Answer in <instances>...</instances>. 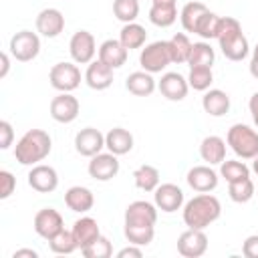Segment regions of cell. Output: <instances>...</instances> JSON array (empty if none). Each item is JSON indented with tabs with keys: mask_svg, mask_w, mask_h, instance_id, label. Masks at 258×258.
I'll return each instance as SVG.
<instances>
[{
	"mask_svg": "<svg viewBox=\"0 0 258 258\" xmlns=\"http://www.w3.org/2000/svg\"><path fill=\"white\" fill-rule=\"evenodd\" d=\"M81 252H83L85 258H109V256H113V244H111L109 238H105V236L101 234L95 242H91V244H89L87 248H83Z\"/></svg>",
	"mask_w": 258,
	"mask_h": 258,
	"instance_id": "obj_41",
	"label": "cell"
},
{
	"mask_svg": "<svg viewBox=\"0 0 258 258\" xmlns=\"http://www.w3.org/2000/svg\"><path fill=\"white\" fill-rule=\"evenodd\" d=\"M113 14L123 24L135 22L139 16V0H113Z\"/></svg>",
	"mask_w": 258,
	"mask_h": 258,
	"instance_id": "obj_40",
	"label": "cell"
},
{
	"mask_svg": "<svg viewBox=\"0 0 258 258\" xmlns=\"http://www.w3.org/2000/svg\"><path fill=\"white\" fill-rule=\"evenodd\" d=\"M48 248L54 254H73L79 248V244H77V240L73 236V230H64L62 228L54 238L48 240Z\"/></svg>",
	"mask_w": 258,
	"mask_h": 258,
	"instance_id": "obj_38",
	"label": "cell"
},
{
	"mask_svg": "<svg viewBox=\"0 0 258 258\" xmlns=\"http://www.w3.org/2000/svg\"><path fill=\"white\" fill-rule=\"evenodd\" d=\"M177 20V6H151L149 8V22L167 28Z\"/></svg>",
	"mask_w": 258,
	"mask_h": 258,
	"instance_id": "obj_39",
	"label": "cell"
},
{
	"mask_svg": "<svg viewBox=\"0 0 258 258\" xmlns=\"http://www.w3.org/2000/svg\"><path fill=\"white\" fill-rule=\"evenodd\" d=\"M12 139H14V129L10 121L2 119L0 121V149H8L12 145Z\"/></svg>",
	"mask_w": 258,
	"mask_h": 258,
	"instance_id": "obj_44",
	"label": "cell"
},
{
	"mask_svg": "<svg viewBox=\"0 0 258 258\" xmlns=\"http://www.w3.org/2000/svg\"><path fill=\"white\" fill-rule=\"evenodd\" d=\"M220 177H224L228 183H232V181L250 177V167L238 159H224L220 163Z\"/></svg>",
	"mask_w": 258,
	"mask_h": 258,
	"instance_id": "obj_34",
	"label": "cell"
},
{
	"mask_svg": "<svg viewBox=\"0 0 258 258\" xmlns=\"http://www.w3.org/2000/svg\"><path fill=\"white\" fill-rule=\"evenodd\" d=\"M226 141L218 135H208L200 143V157L208 165H220L226 159Z\"/></svg>",
	"mask_w": 258,
	"mask_h": 258,
	"instance_id": "obj_25",
	"label": "cell"
},
{
	"mask_svg": "<svg viewBox=\"0 0 258 258\" xmlns=\"http://www.w3.org/2000/svg\"><path fill=\"white\" fill-rule=\"evenodd\" d=\"M248 109H250L252 121H254V125H256V129H258V91L252 93V97H250V101H248Z\"/></svg>",
	"mask_w": 258,
	"mask_h": 258,
	"instance_id": "obj_47",
	"label": "cell"
},
{
	"mask_svg": "<svg viewBox=\"0 0 258 258\" xmlns=\"http://www.w3.org/2000/svg\"><path fill=\"white\" fill-rule=\"evenodd\" d=\"M64 30V16L58 8H42L36 16V32L44 38H56Z\"/></svg>",
	"mask_w": 258,
	"mask_h": 258,
	"instance_id": "obj_18",
	"label": "cell"
},
{
	"mask_svg": "<svg viewBox=\"0 0 258 258\" xmlns=\"http://www.w3.org/2000/svg\"><path fill=\"white\" fill-rule=\"evenodd\" d=\"M71 230H73V236H75V240H77V244H79L81 250L87 248L91 242H95L101 236L99 224L91 216H81L79 220H75V224H73Z\"/></svg>",
	"mask_w": 258,
	"mask_h": 258,
	"instance_id": "obj_24",
	"label": "cell"
},
{
	"mask_svg": "<svg viewBox=\"0 0 258 258\" xmlns=\"http://www.w3.org/2000/svg\"><path fill=\"white\" fill-rule=\"evenodd\" d=\"M32 228H34V232L40 238L50 240V238H54L64 228V220H62V216H60L58 210H54V208H42V210H38L34 214Z\"/></svg>",
	"mask_w": 258,
	"mask_h": 258,
	"instance_id": "obj_10",
	"label": "cell"
},
{
	"mask_svg": "<svg viewBox=\"0 0 258 258\" xmlns=\"http://www.w3.org/2000/svg\"><path fill=\"white\" fill-rule=\"evenodd\" d=\"M220 20H222V16H218L216 12L208 10V12H206V14L200 18V22H198V26H196V34H198V36H202L204 40L218 38Z\"/></svg>",
	"mask_w": 258,
	"mask_h": 258,
	"instance_id": "obj_37",
	"label": "cell"
},
{
	"mask_svg": "<svg viewBox=\"0 0 258 258\" xmlns=\"http://www.w3.org/2000/svg\"><path fill=\"white\" fill-rule=\"evenodd\" d=\"M157 89L167 101H183L187 97L189 83H187V77L175 71H169L161 75V79L157 81Z\"/></svg>",
	"mask_w": 258,
	"mask_h": 258,
	"instance_id": "obj_15",
	"label": "cell"
},
{
	"mask_svg": "<svg viewBox=\"0 0 258 258\" xmlns=\"http://www.w3.org/2000/svg\"><path fill=\"white\" fill-rule=\"evenodd\" d=\"M252 171H254V173L258 175V155H256V157L252 159Z\"/></svg>",
	"mask_w": 258,
	"mask_h": 258,
	"instance_id": "obj_52",
	"label": "cell"
},
{
	"mask_svg": "<svg viewBox=\"0 0 258 258\" xmlns=\"http://www.w3.org/2000/svg\"><path fill=\"white\" fill-rule=\"evenodd\" d=\"M119 167H121L119 165V155H115L111 151H101V153L91 157V161L87 165V171L97 181H109L119 173Z\"/></svg>",
	"mask_w": 258,
	"mask_h": 258,
	"instance_id": "obj_8",
	"label": "cell"
},
{
	"mask_svg": "<svg viewBox=\"0 0 258 258\" xmlns=\"http://www.w3.org/2000/svg\"><path fill=\"white\" fill-rule=\"evenodd\" d=\"M181 210H183V214H181L183 224L187 228H196V230H206L210 224H214L222 216V204L210 191L194 196L189 202L183 204Z\"/></svg>",
	"mask_w": 258,
	"mask_h": 258,
	"instance_id": "obj_1",
	"label": "cell"
},
{
	"mask_svg": "<svg viewBox=\"0 0 258 258\" xmlns=\"http://www.w3.org/2000/svg\"><path fill=\"white\" fill-rule=\"evenodd\" d=\"M50 117L56 121V123H73L77 117H79V111H81V103L75 95L71 93H58L56 97H52L50 101Z\"/></svg>",
	"mask_w": 258,
	"mask_h": 258,
	"instance_id": "obj_11",
	"label": "cell"
},
{
	"mask_svg": "<svg viewBox=\"0 0 258 258\" xmlns=\"http://www.w3.org/2000/svg\"><path fill=\"white\" fill-rule=\"evenodd\" d=\"M119 40L127 50L143 48L145 40H147V30L137 22H127V24H123V28L119 32Z\"/></svg>",
	"mask_w": 258,
	"mask_h": 258,
	"instance_id": "obj_27",
	"label": "cell"
},
{
	"mask_svg": "<svg viewBox=\"0 0 258 258\" xmlns=\"http://www.w3.org/2000/svg\"><path fill=\"white\" fill-rule=\"evenodd\" d=\"M151 6H177V0H151Z\"/></svg>",
	"mask_w": 258,
	"mask_h": 258,
	"instance_id": "obj_51",
	"label": "cell"
},
{
	"mask_svg": "<svg viewBox=\"0 0 258 258\" xmlns=\"http://www.w3.org/2000/svg\"><path fill=\"white\" fill-rule=\"evenodd\" d=\"M191 46L194 42L187 38L185 32H175L171 38H169V50H171V60L175 64H187L189 60V54H191Z\"/></svg>",
	"mask_w": 258,
	"mask_h": 258,
	"instance_id": "obj_30",
	"label": "cell"
},
{
	"mask_svg": "<svg viewBox=\"0 0 258 258\" xmlns=\"http://www.w3.org/2000/svg\"><path fill=\"white\" fill-rule=\"evenodd\" d=\"M208 250V236L204 230L187 228L177 238V252L183 258H200Z\"/></svg>",
	"mask_w": 258,
	"mask_h": 258,
	"instance_id": "obj_13",
	"label": "cell"
},
{
	"mask_svg": "<svg viewBox=\"0 0 258 258\" xmlns=\"http://www.w3.org/2000/svg\"><path fill=\"white\" fill-rule=\"evenodd\" d=\"M52 151V139L44 129H28L14 147V157L20 165H36Z\"/></svg>",
	"mask_w": 258,
	"mask_h": 258,
	"instance_id": "obj_2",
	"label": "cell"
},
{
	"mask_svg": "<svg viewBox=\"0 0 258 258\" xmlns=\"http://www.w3.org/2000/svg\"><path fill=\"white\" fill-rule=\"evenodd\" d=\"M97 54H99L97 58L103 60L105 64H109L111 69H121V67L127 62L129 50L121 44L119 38H107L105 42H101Z\"/></svg>",
	"mask_w": 258,
	"mask_h": 258,
	"instance_id": "obj_20",
	"label": "cell"
},
{
	"mask_svg": "<svg viewBox=\"0 0 258 258\" xmlns=\"http://www.w3.org/2000/svg\"><path fill=\"white\" fill-rule=\"evenodd\" d=\"M238 34H242V24H240V20L234 18V16H222V20H220V30H218V38H216V40H218L220 44H224V42L236 38Z\"/></svg>",
	"mask_w": 258,
	"mask_h": 258,
	"instance_id": "obj_42",
	"label": "cell"
},
{
	"mask_svg": "<svg viewBox=\"0 0 258 258\" xmlns=\"http://www.w3.org/2000/svg\"><path fill=\"white\" fill-rule=\"evenodd\" d=\"M187 83H189V89L206 93L214 83L212 67H191L187 75Z\"/></svg>",
	"mask_w": 258,
	"mask_h": 258,
	"instance_id": "obj_36",
	"label": "cell"
},
{
	"mask_svg": "<svg viewBox=\"0 0 258 258\" xmlns=\"http://www.w3.org/2000/svg\"><path fill=\"white\" fill-rule=\"evenodd\" d=\"M153 204L165 214H173L183 208V189L175 183H159L153 191Z\"/></svg>",
	"mask_w": 258,
	"mask_h": 258,
	"instance_id": "obj_12",
	"label": "cell"
},
{
	"mask_svg": "<svg viewBox=\"0 0 258 258\" xmlns=\"http://www.w3.org/2000/svg\"><path fill=\"white\" fill-rule=\"evenodd\" d=\"M141 256H143V250L141 246H135V244H129L117 252V258H141Z\"/></svg>",
	"mask_w": 258,
	"mask_h": 258,
	"instance_id": "obj_46",
	"label": "cell"
},
{
	"mask_svg": "<svg viewBox=\"0 0 258 258\" xmlns=\"http://www.w3.org/2000/svg\"><path fill=\"white\" fill-rule=\"evenodd\" d=\"M214 60H216V52H214L210 42H206V40L194 42L191 54H189V60H187L189 69L191 67H212Z\"/></svg>",
	"mask_w": 258,
	"mask_h": 258,
	"instance_id": "obj_32",
	"label": "cell"
},
{
	"mask_svg": "<svg viewBox=\"0 0 258 258\" xmlns=\"http://www.w3.org/2000/svg\"><path fill=\"white\" fill-rule=\"evenodd\" d=\"M230 95L222 89H208L202 97V107L210 117H224L230 111Z\"/></svg>",
	"mask_w": 258,
	"mask_h": 258,
	"instance_id": "obj_23",
	"label": "cell"
},
{
	"mask_svg": "<svg viewBox=\"0 0 258 258\" xmlns=\"http://www.w3.org/2000/svg\"><path fill=\"white\" fill-rule=\"evenodd\" d=\"M133 133L125 127H113L105 133V147L107 151L115 153V155H125L133 149Z\"/></svg>",
	"mask_w": 258,
	"mask_h": 258,
	"instance_id": "obj_22",
	"label": "cell"
},
{
	"mask_svg": "<svg viewBox=\"0 0 258 258\" xmlns=\"http://www.w3.org/2000/svg\"><path fill=\"white\" fill-rule=\"evenodd\" d=\"M133 181L141 191H155V187L159 185V169L155 165L143 163L133 171Z\"/></svg>",
	"mask_w": 258,
	"mask_h": 258,
	"instance_id": "obj_29",
	"label": "cell"
},
{
	"mask_svg": "<svg viewBox=\"0 0 258 258\" xmlns=\"http://www.w3.org/2000/svg\"><path fill=\"white\" fill-rule=\"evenodd\" d=\"M16 189V177L8 171L2 169L0 171V200H8Z\"/></svg>",
	"mask_w": 258,
	"mask_h": 258,
	"instance_id": "obj_43",
	"label": "cell"
},
{
	"mask_svg": "<svg viewBox=\"0 0 258 258\" xmlns=\"http://www.w3.org/2000/svg\"><path fill=\"white\" fill-rule=\"evenodd\" d=\"M125 89H127L131 95H135V97H149V95H153V91L157 89V81L153 79L151 73H147V71L141 69V71H135V73H131V75L127 77Z\"/></svg>",
	"mask_w": 258,
	"mask_h": 258,
	"instance_id": "obj_26",
	"label": "cell"
},
{
	"mask_svg": "<svg viewBox=\"0 0 258 258\" xmlns=\"http://www.w3.org/2000/svg\"><path fill=\"white\" fill-rule=\"evenodd\" d=\"M250 75L254 79H258V42L252 48V56H250Z\"/></svg>",
	"mask_w": 258,
	"mask_h": 258,
	"instance_id": "obj_48",
	"label": "cell"
},
{
	"mask_svg": "<svg viewBox=\"0 0 258 258\" xmlns=\"http://www.w3.org/2000/svg\"><path fill=\"white\" fill-rule=\"evenodd\" d=\"M220 48H222V54H224L228 60H232V62L244 60V58L248 56V52H250V44H248V38L244 36V32L238 34L236 38H232V40L220 44Z\"/></svg>",
	"mask_w": 258,
	"mask_h": 258,
	"instance_id": "obj_31",
	"label": "cell"
},
{
	"mask_svg": "<svg viewBox=\"0 0 258 258\" xmlns=\"http://www.w3.org/2000/svg\"><path fill=\"white\" fill-rule=\"evenodd\" d=\"M123 234L129 244L147 246L155 238V226H125L123 224Z\"/></svg>",
	"mask_w": 258,
	"mask_h": 258,
	"instance_id": "obj_35",
	"label": "cell"
},
{
	"mask_svg": "<svg viewBox=\"0 0 258 258\" xmlns=\"http://www.w3.org/2000/svg\"><path fill=\"white\" fill-rule=\"evenodd\" d=\"M208 10H210V8H208L204 2H198V0L183 4V8L179 10V20H181L183 30H185V32H194V34H196V26H198L200 18H202Z\"/></svg>",
	"mask_w": 258,
	"mask_h": 258,
	"instance_id": "obj_28",
	"label": "cell"
},
{
	"mask_svg": "<svg viewBox=\"0 0 258 258\" xmlns=\"http://www.w3.org/2000/svg\"><path fill=\"white\" fill-rule=\"evenodd\" d=\"M228 196L236 204H246L256 196V185H254V181L250 177L232 181V183H228Z\"/></svg>",
	"mask_w": 258,
	"mask_h": 258,
	"instance_id": "obj_33",
	"label": "cell"
},
{
	"mask_svg": "<svg viewBox=\"0 0 258 258\" xmlns=\"http://www.w3.org/2000/svg\"><path fill=\"white\" fill-rule=\"evenodd\" d=\"M226 143L240 159H254L258 155V131L246 123H234L226 133Z\"/></svg>",
	"mask_w": 258,
	"mask_h": 258,
	"instance_id": "obj_3",
	"label": "cell"
},
{
	"mask_svg": "<svg viewBox=\"0 0 258 258\" xmlns=\"http://www.w3.org/2000/svg\"><path fill=\"white\" fill-rule=\"evenodd\" d=\"M113 71L109 64H105L103 60H93L87 64L85 71V83L93 89V91H105L113 85Z\"/></svg>",
	"mask_w": 258,
	"mask_h": 258,
	"instance_id": "obj_19",
	"label": "cell"
},
{
	"mask_svg": "<svg viewBox=\"0 0 258 258\" xmlns=\"http://www.w3.org/2000/svg\"><path fill=\"white\" fill-rule=\"evenodd\" d=\"M185 181L187 185L198 191V194H206V191H214L218 187V181H220V173L212 169V165H194L187 175H185Z\"/></svg>",
	"mask_w": 258,
	"mask_h": 258,
	"instance_id": "obj_16",
	"label": "cell"
},
{
	"mask_svg": "<svg viewBox=\"0 0 258 258\" xmlns=\"http://www.w3.org/2000/svg\"><path fill=\"white\" fill-rule=\"evenodd\" d=\"M105 147V135L95 127H85L75 135V149L83 157H93Z\"/></svg>",
	"mask_w": 258,
	"mask_h": 258,
	"instance_id": "obj_17",
	"label": "cell"
},
{
	"mask_svg": "<svg viewBox=\"0 0 258 258\" xmlns=\"http://www.w3.org/2000/svg\"><path fill=\"white\" fill-rule=\"evenodd\" d=\"M242 254L246 258H258V234H252L242 244Z\"/></svg>",
	"mask_w": 258,
	"mask_h": 258,
	"instance_id": "obj_45",
	"label": "cell"
},
{
	"mask_svg": "<svg viewBox=\"0 0 258 258\" xmlns=\"http://www.w3.org/2000/svg\"><path fill=\"white\" fill-rule=\"evenodd\" d=\"M64 204L71 212H77V214H87L93 210L95 206V196L89 187L85 185H73L64 191Z\"/></svg>",
	"mask_w": 258,
	"mask_h": 258,
	"instance_id": "obj_21",
	"label": "cell"
},
{
	"mask_svg": "<svg viewBox=\"0 0 258 258\" xmlns=\"http://www.w3.org/2000/svg\"><path fill=\"white\" fill-rule=\"evenodd\" d=\"M171 50H169V40H155L145 44V48H141L139 52V64L143 71L155 75L165 71L171 64Z\"/></svg>",
	"mask_w": 258,
	"mask_h": 258,
	"instance_id": "obj_4",
	"label": "cell"
},
{
	"mask_svg": "<svg viewBox=\"0 0 258 258\" xmlns=\"http://www.w3.org/2000/svg\"><path fill=\"white\" fill-rule=\"evenodd\" d=\"M97 50L99 48H97L95 36L89 30H77L71 36V40H69V52H71L73 62H77V64H89V62H93Z\"/></svg>",
	"mask_w": 258,
	"mask_h": 258,
	"instance_id": "obj_7",
	"label": "cell"
},
{
	"mask_svg": "<svg viewBox=\"0 0 258 258\" xmlns=\"http://www.w3.org/2000/svg\"><path fill=\"white\" fill-rule=\"evenodd\" d=\"M157 206L147 200H135L125 208L123 224L125 226H155L157 222Z\"/></svg>",
	"mask_w": 258,
	"mask_h": 258,
	"instance_id": "obj_9",
	"label": "cell"
},
{
	"mask_svg": "<svg viewBox=\"0 0 258 258\" xmlns=\"http://www.w3.org/2000/svg\"><path fill=\"white\" fill-rule=\"evenodd\" d=\"M8 50H10V54H12L14 60H18V62H30L40 52V38L32 30H18L16 34H12L10 44H8Z\"/></svg>",
	"mask_w": 258,
	"mask_h": 258,
	"instance_id": "obj_6",
	"label": "cell"
},
{
	"mask_svg": "<svg viewBox=\"0 0 258 258\" xmlns=\"http://www.w3.org/2000/svg\"><path fill=\"white\" fill-rule=\"evenodd\" d=\"M38 258V252L32 250V248H20V250H14L12 252V258Z\"/></svg>",
	"mask_w": 258,
	"mask_h": 258,
	"instance_id": "obj_49",
	"label": "cell"
},
{
	"mask_svg": "<svg viewBox=\"0 0 258 258\" xmlns=\"http://www.w3.org/2000/svg\"><path fill=\"white\" fill-rule=\"evenodd\" d=\"M0 62H2V67H0V79H6V75L10 71V56H8V52H2L0 54Z\"/></svg>",
	"mask_w": 258,
	"mask_h": 258,
	"instance_id": "obj_50",
	"label": "cell"
},
{
	"mask_svg": "<svg viewBox=\"0 0 258 258\" xmlns=\"http://www.w3.org/2000/svg\"><path fill=\"white\" fill-rule=\"evenodd\" d=\"M81 69L77 67V62H56L50 67L48 71V81H50V87L56 89L58 93H73L79 85H81Z\"/></svg>",
	"mask_w": 258,
	"mask_h": 258,
	"instance_id": "obj_5",
	"label": "cell"
},
{
	"mask_svg": "<svg viewBox=\"0 0 258 258\" xmlns=\"http://www.w3.org/2000/svg\"><path fill=\"white\" fill-rule=\"evenodd\" d=\"M28 185L38 194H52L58 187V173L52 165L36 163L28 171Z\"/></svg>",
	"mask_w": 258,
	"mask_h": 258,
	"instance_id": "obj_14",
	"label": "cell"
},
{
	"mask_svg": "<svg viewBox=\"0 0 258 258\" xmlns=\"http://www.w3.org/2000/svg\"><path fill=\"white\" fill-rule=\"evenodd\" d=\"M256 196H258V191H256Z\"/></svg>",
	"mask_w": 258,
	"mask_h": 258,
	"instance_id": "obj_53",
	"label": "cell"
}]
</instances>
